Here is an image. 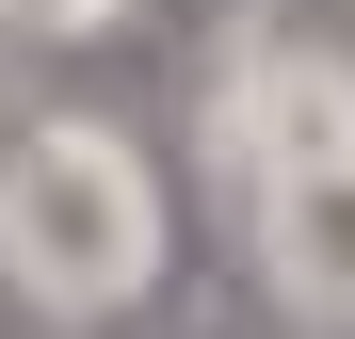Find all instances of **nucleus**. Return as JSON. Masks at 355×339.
Instances as JSON below:
<instances>
[{
  "instance_id": "obj_1",
  "label": "nucleus",
  "mask_w": 355,
  "mask_h": 339,
  "mask_svg": "<svg viewBox=\"0 0 355 339\" xmlns=\"http://www.w3.org/2000/svg\"><path fill=\"white\" fill-rule=\"evenodd\" d=\"M162 162L113 113H33L0 146V291L33 323H130L162 291Z\"/></svg>"
},
{
  "instance_id": "obj_2",
  "label": "nucleus",
  "mask_w": 355,
  "mask_h": 339,
  "mask_svg": "<svg viewBox=\"0 0 355 339\" xmlns=\"http://www.w3.org/2000/svg\"><path fill=\"white\" fill-rule=\"evenodd\" d=\"M307 162H355V49L259 17L226 49V81H210V178L259 210L275 178H307Z\"/></svg>"
},
{
  "instance_id": "obj_3",
  "label": "nucleus",
  "mask_w": 355,
  "mask_h": 339,
  "mask_svg": "<svg viewBox=\"0 0 355 339\" xmlns=\"http://www.w3.org/2000/svg\"><path fill=\"white\" fill-rule=\"evenodd\" d=\"M243 226H259L275 307H291V323H323V339H355V162H307V178H275Z\"/></svg>"
},
{
  "instance_id": "obj_4",
  "label": "nucleus",
  "mask_w": 355,
  "mask_h": 339,
  "mask_svg": "<svg viewBox=\"0 0 355 339\" xmlns=\"http://www.w3.org/2000/svg\"><path fill=\"white\" fill-rule=\"evenodd\" d=\"M97 17H113V0H0V33H17V49H81Z\"/></svg>"
}]
</instances>
